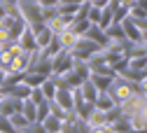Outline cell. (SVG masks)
Masks as SVG:
<instances>
[{
  "label": "cell",
  "mask_w": 147,
  "mask_h": 133,
  "mask_svg": "<svg viewBox=\"0 0 147 133\" xmlns=\"http://www.w3.org/2000/svg\"><path fill=\"white\" fill-rule=\"evenodd\" d=\"M0 133H14V126H12V122H7L5 117H0Z\"/></svg>",
  "instance_id": "cell-10"
},
{
  "label": "cell",
  "mask_w": 147,
  "mask_h": 133,
  "mask_svg": "<svg viewBox=\"0 0 147 133\" xmlns=\"http://www.w3.org/2000/svg\"><path fill=\"white\" fill-rule=\"evenodd\" d=\"M45 80H47V77L40 75V72H30V75H24V77H21V82H24L26 86H40Z\"/></svg>",
  "instance_id": "cell-5"
},
{
  "label": "cell",
  "mask_w": 147,
  "mask_h": 133,
  "mask_svg": "<svg viewBox=\"0 0 147 133\" xmlns=\"http://www.w3.org/2000/svg\"><path fill=\"white\" fill-rule=\"evenodd\" d=\"M42 128H45V133H59L61 131V119H56L54 115H47V119L42 122Z\"/></svg>",
  "instance_id": "cell-3"
},
{
  "label": "cell",
  "mask_w": 147,
  "mask_h": 133,
  "mask_svg": "<svg viewBox=\"0 0 147 133\" xmlns=\"http://www.w3.org/2000/svg\"><path fill=\"white\" fill-rule=\"evenodd\" d=\"M33 37H35V33L30 28H26L24 35H21V49H38V45H35Z\"/></svg>",
  "instance_id": "cell-6"
},
{
  "label": "cell",
  "mask_w": 147,
  "mask_h": 133,
  "mask_svg": "<svg viewBox=\"0 0 147 133\" xmlns=\"http://www.w3.org/2000/svg\"><path fill=\"white\" fill-rule=\"evenodd\" d=\"M82 96H84V101L94 103V101H96V96H98V89L91 84L89 80H84V82H82Z\"/></svg>",
  "instance_id": "cell-2"
},
{
  "label": "cell",
  "mask_w": 147,
  "mask_h": 133,
  "mask_svg": "<svg viewBox=\"0 0 147 133\" xmlns=\"http://www.w3.org/2000/svg\"><path fill=\"white\" fill-rule=\"evenodd\" d=\"M86 30H89V40H91V42H96L98 47H100V45H107V35H105V33H100V28H98V26L86 28Z\"/></svg>",
  "instance_id": "cell-4"
},
{
  "label": "cell",
  "mask_w": 147,
  "mask_h": 133,
  "mask_svg": "<svg viewBox=\"0 0 147 133\" xmlns=\"http://www.w3.org/2000/svg\"><path fill=\"white\" fill-rule=\"evenodd\" d=\"M5 96H12V98H28L30 96V86H9V93Z\"/></svg>",
  "instance_id": "cell-7"
},
{
  "label": "cell",
  "mask_w": 147,
  "mask_h": 133,
  "mask_svg": "<svg viewBox=\"0 0 147 133\" xmlns=\"http://www.w3.org/2000/svg\"><path fill=\"white\" fill-rule=\"evenodd\" d=\"M35 103H30V101H26V103H21V115L28 119V122H35Z\"/></svg>",
  "instance_id": "cell-8"
},
{
  "label": "cell",
  "mask_w": 147,
  "mask_h": 133,
  "mask_svg": "<svg viewBox=\"0 0 147 133\" xmlns=\"http://www.w3.org/2000/svg\"><path fill=\"white\" fill-rule=\"evenodd\" d=\"M38 3H40L42 7H56V5H59V0H38Z\"/></svg>",
  "instance_id": "cell-12"
},
{
  "label": "cell",
  "mask_w": 147,
  "mask_h": 133,
  "mask_svg": "<svg viewBox=\"0 0 147 133\" xmlns=\"http://www.w3.org/2000/svg\"><path fill=\"white\" fill-rule=\"evenodd\" d=\"M91 133H112V128H110V124H103V126H94Z\"/></svg>",
  "instance_id": "cell-11"
},
{
  "label": "cell",
  "mask_w": 147,
  "mask_h": 133,
  "mask_svg": "<svg viewBox=\"0 0 147 133\" xmlns=\"http://www.w3.org/2000/svg\"><path fill=\"white\" fill-rule=\"evenodd\" d=\"M56 105L65 112H72V96H70V89H56Z\"/></svg>",
  "instance_id": "cell-1"
},
{
  "label": "cell",
  "mask_w": 147,
  "mask_h": 133,
  "mask_svg": "<svg viewBox=\"0 0 147 133\" xmlns=\"http://www.w3.org/2000/svg\"><path fill=\"white\" fill-rule=\"evenodd\" d=\"M3 82H5V72L0 70V84H3Z\"/></svg>",
  "instance_id": "cell-13"
},
{
  "label": "cell",
  "mask_w": 147,
  "mask_h": 133,
  "mask_svg": "<svg viewBox=\"0 0 147 133\" xmlns=\"http://www.w3.org/2000/svg\"><path fill=\"white\" fill-rule=\"evenodd\" d=\"M40 86H42L40 91L45 93V98H54V93H56V86H54V82H51V80H45Z\"/></svg>",
  "instance_id": "cell-9"
}]
</instances>
